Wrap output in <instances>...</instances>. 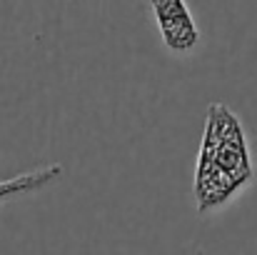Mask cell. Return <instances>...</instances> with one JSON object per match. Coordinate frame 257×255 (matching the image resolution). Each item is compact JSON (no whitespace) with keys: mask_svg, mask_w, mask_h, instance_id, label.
<instances>
[{"mask_svg":"<svg viewBox=\"0 0 257 255\" xmlns=\"http://www.w3.org/2000/svg\"><path fill=\"white\" fill-rule=\"evenodd\" d=\"M60 173H63V165L53 163V165H43L38 170L0 180V203L10 200V198H18V195H25V193H33V190H40V188L50 185L55 178H60Z\"/></svg>","mask_w":257,"mask_h":255,"instance_id":"cell-3","label":"cell"},{"mask_svg":"<svg viewBox=\"0 0 257 255\" xmlns=\"http://www.w3.org/2000/svg\"><path fill=\"white\" fill-rule=\"evenodd\" d=\"M252 180V155L240 118L222 103L207 108L192 193L200 213L225 205Z\"/></svg>","mask_w":257,"mask_h":255,"instance_id":"cell-1","label":"cell"},{"mask_svg":"<svg viewBox=\"0 0 257 255\" xmlns=\"http://www.w3.org/2000/svg\"><path fill=\"white\" fill-rule=\"evenodd\" d=\"M150 10H153V18L158 23V30H160L168 50L180 53V55L195 50V45L200 43V33H197V25L192 20L187 3H182V0H153Z\"/></svg>","mask_w":257,"mask_h":255,"instance_id":"cell-2","label":"cell"}]
</instances>
